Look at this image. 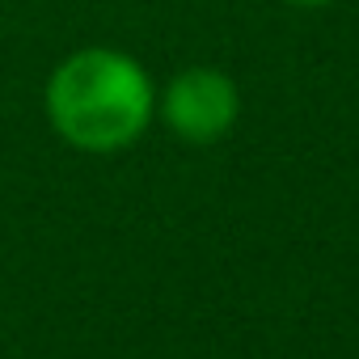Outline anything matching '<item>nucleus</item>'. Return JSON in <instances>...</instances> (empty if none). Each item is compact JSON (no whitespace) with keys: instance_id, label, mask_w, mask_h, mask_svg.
<instances>
[{"instance_id":"nucleus-3","label":"nucleus","mask_w":359,"mask_h":359,"mask_svg":"<svg viewBox=\"0 0 359 359\" xmlns=\"http://www.w3.org/2000/svg\"><path fill=\"white\" fill-rule=\"evenodd\" d=\"M287 5H330V0H287Z\"/></svg>"},{"instance_id":"nucleus-2","label":"nucleus","mask_w":359,"mask_h":359,"mask_svg":"<svg viewBox=\"0 0 359 359\" xmlns=\"http://www.w3.org/2000/svg\"><path fill=\"white\" fill-rule=\"evenodd\" d=\"M237 85L216 68H187L177 72L161 97V114L173 135L191 144H212L237 123Z\"/></svg>"},{"instance_id":"nucleus-1","label":"nucleus","mask_w":359,"mask_h":359,"mask_svg":"<svg viewBox=\"0 0 359 359\" xmlns=\"http://www.w3.org/2000/svg\"><path fill=\"white\" fill-rule=\"evenodd\" d=\"M47 114L68 144L85 152H114L148 127L152 81L131 55L89 47L55 68L47 85Z\"/></svg>"}]
</instances>
